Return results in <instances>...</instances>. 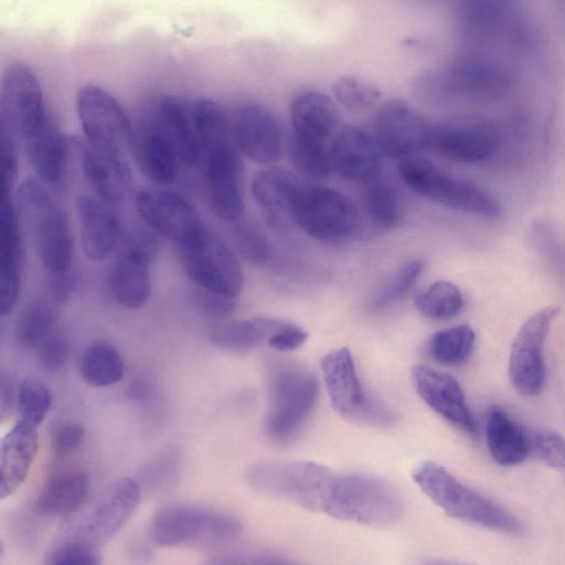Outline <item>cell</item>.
<instances>
[{"mask_svg": "<svg viewBox=\"0 0 565 565\" xmlns=\"http://www.w3.org/2000/svg\"><path fill=\"white\" fill-rule=\"evenodd\" d=\"M486 435L491 457L502 466H514L524 461L532 448L522 427L499 408L490 412Z\"/></svg>", "mask_w": 565, "mask_h": 565, "instance_id": "obj_33", "label": "cell"}, {"mask_svg": "<svg viewBox=\"0 0 565 565\" xmlns=\"http://www.w3.org/2000/svg\"><path fill=\"white\" fill-rule=\"evenodd\" d=\"M232 559L225 563H238V564H289L291 563L284 555H280L271 551H252L245 553L233 554Z\"/></svg>", "mask_w": 565, "mask_h": 565, "instance_id": "obj_53", "label": "cell"}, {"mask_svg": "<svg viewBox=\"0 0 565 565\" xmlns=\"http://www.w3.org/2000/svg\"><path fill=\"white\" fill-rule=\"evenodd\" d=\"M558 313V306L537 310L522 324L512 342L509 377L515 391L524 396H535L544 386V345Z\"/></svg>", "mask_w": 565, "mask_h": 565, "instance_id": "obj_14", "label": "cell"}, {"mask_svg": "<svg viewBox=\"0 0 565 565\" xmlns=\"http://www.w3.org/2000/svg\"><path fill=\"white\" fill-rule=\"evenodd\" d=\"M418 488L447 515L504 533H519V520L478 494L441 465L426 460L413 471Z\"/></svg>", "mask_w": 565, "mask_h": 565, "instance_id": "obj_4", "label": "cell"}, {"mask_svg": "<svg viewBox=\"0 0 565 565\" xmlns=\"http://www.w3.org/2000/svg\"><path fill=\"white\" fill-rule=\"evenodd\" d=\"M38 427L20 418L0 445V498L12 495L25 481L39 447Z\"/></svg>", "mask_w": 565, "mask_h": 565, "instance_id": "obj_24", "label": "cell"}, {"mask_svg": "<svg viewBox=\"0 0 565 565\" xmlns=\"http://www.w3.org/2000/svg\"><path fill=\"white\" fill-rule=\"evenodd\" d=\"M67 142L50 116L25 140L29 160L39 179L46 184L61 181L64 171Z\"/></svg>", "mask_w": 565, "mask_h": 565, "instance_id": "obj_30", "label": "cell"}, {"mask_svg": "<svg viewBox=\"0 0 565 565\" xmlns=\"http://www.w3.org/2000/svg\"><path fill=\"white\" fill-rule=\"evenodd\" d=\"M424 267L422 259L406 262L373 296L370 307L376 311L383 310L402 300L416 284Z\"/></svg>", "mask_w": 565, "mask_h": 565, "instance_id": "obj_41", "label": "cell"}, {"mask_svg": "<svg viewBox=\"0 0 565 565\" xmlns=\"http://www.w3.org/2000/svg\"><path fill=\"white\" fill-rule=\"evenodd\" d=\"M199 308L207 316L213 318H223L234 311L235 303L233 298L225 297L202 289L196 294Z\"/></svg>", "mask_w": 565, "mask_h": 565, "instance_id": "obj_50", "label": "cell"}, {"mask_svg": "<svg viewBox=\"0 0 565 565\" xmlns=\"http://www.w3.org/2000/svg\"><path fill=\"white\" fill-rule=\"evenodd\" d=\"M14 384L10 374L1 371L0 374V415L3 419L10 416L14 407Z\"/></svg>", "mask_w": 565, "mask_h": 565, "instance_id": "obj_54", "label": "cell"}, {"mask_svg": "<svg viewBox=\"0 0 565 565\" xmlns=\"http://www.w3.org/2000/svg\"><path fill=\"white\" fill-rule=\"evenodd\" d=\"M318 393L319 383L311 371L294 363L274 365L265 418L268 435L279 441L294 437L311 414Z\"/></svg>", "mask_w": 565, "mask_h": 565, "instance_id": "obj_6", "label": "cell"}, {"mask_svg": "<svg viewBox=\"0 0 565 565\" xmlns=\"http://www.w3.org/2000/svg\"><path fill=\"white\" fill-rule=\"evenodd\" d=\"M18 207L49 275L72 268L73 238L67 215L44 182L28 178L18 189Z\"/></svg>", "mask_w": 565, "mask_h": 565, "instance_id": "obj_3", "label": "cell"}, {"mask_svg": "<svg viewBox=\"0 0 565 565\" xmlns=\"http://www.w3.org/2000/svg\"><path fill=\"white\" fill-rule=\"evenodd\" d=\"M290 322L269 318L232 320L215 324L211 342L228 351H247L268 343L269 339Z\"/></svg>", "mask_w": 565, "mask_h": 565, "instance_id": "obj_34", "label": "cell"}, {"mask_svg": "<svg viewBox=\"0 0 565 565\" xmlns=\"http://www.w3.org/2000/svg\"><path fill=\"white\" fill-rule=\"evenodd\" d=\"M81 241L85 255L100 262L114 252L120 227L117 217L107 203L97 195L81 194L76 199Z\"/></svg>", "mask_w": 565, "mask_h": 565, "instance_id": "obj_26", "label": "cell"}, {"mask_svg": "<svg viewBox=\"0 0 565 565\" xmlns=\"http://www.w3.org/2000/svg\"><path fill=\"white\" fill-rule=\"evenodd\" d=\"M331 146L294 132L288 140L291 162L299 172L312 179H326L334 171Z\"/></svg>", "mask_w": 565, "mask_h": 565, "instance_id": "obj_36", "label": "cell"}, {"mask_svg": "<svg viewBox=\"0 0 565 565\" xmlns=\"http://www.w3.org/2000/svg\"><path fill=\"white\" fill-rule=\"evenodd\" d=\"M398 174L415 193L444 206L487 218L502 213L501 204L488 191L445 172L426 158L401 159Z\"/></svg>", "mask_w": 565, "mask_h": 565, "instance_id": "obj_5", "label": "cell"}, {"mask_svg": "<svg viewBox=\"0 0 565 565\" xmlns=\"http://www.w3.org/2000/svg\"><path fill=\"white\" fill-rule=\"evenodd\" d=\"M332 90L344 108L355 113L370 109L381 98V90L375 85L353 75L338 78Z\"/></svg>", "mask_w": 565, "mask_h": 565, "instance_id": "obj_42", "label": "cell"}, {"mask_svg": "<svg viewBox=\"0 0 565 565\" xmlns=\"http://www.w3.org/2000/svg\"><path fill=\"white\" fill-rule=\"evenodd\" d=\"M531 447L544 463L558 470L565 477V439L559 434L540 433L531 441Z\"/></svg>", "mask_w": 565, "mask_h": 565, "instance_id": "obj_47", "label": "cell"}, {"mask_svg": "<svg viewBox=\"0 0 565 565\" xmlns=\"http://www.w3.org/2000/svg\"><path fill=\"white\" fill-rule=\"evenodd\" d=\"M308 333L295 326L289 323L278 332H276L268 341V345L280 352L294 351L302 347L308 340Z\"/></svg>", "mask_w": 565, "mask_h": 565, "instance_id": "obj_51", "label": "cell"}, {"mask_svg": "<svg viewBox=\"0 0 565 565\" xmlns=\"http://www.w3.org/2000/svg\"><path fill=\"white\" fill-rule=\"evenodd\" d=\"M242 532L233 515L190 504H172L152 519L150 535L162 546L182 544H222L235 540Z\"/></svg>", "mask_w": 565, "mask_h": 565, "instance_id": "obj_8", "label": "cell"}, {"mask_svg": "<svg viewBox=\"0 0 565 565\" xmlns=\"http://www.w3.org/2000/svg\"><path fill=\"white\" fill-rule=\"evenodd\" d=\"M85 429L82 424L73 420L56 425L51 434L52 449L57 455H66L76 450L83 443Z\"/></svg>", "mask_w": 565, "mask_h": 565, "instance_id": "obj_48", "label": "cell"}, {"mask_svg": "<svg viewBox=\"0 0 565 565\" xmlns=\"http://www.w3.org/2000/svg\"><path fill=\"white\" fill-rule=\"evenodd\" d=\"M431 126L405 99L386 102L374 121V140L382 154L390 158L416 156L429 147Z\"/></svg>", "mask_w": 565, "mask_h": 565, "instance_id": "obj_16", "label": "cell"}, {"mask_svg": "<svg viewBox=\"0 0 565 565\" xmlns=\"http://www.w3.org/2000/svg\"><path fill=\"white\" fill-rule=\"evenodd\" d=\"M55 321L56 315L50 305L43 301L32 303L19 320V342L26 348L39 347L54 333Z\"/></svg>", "mask_w": 565, "mask_h": 565, "instance_id": "obj_40", "label": "cell"}, {"mask_svg": "<svg viewBox=\"0 0 565 565\" xmlns=\"http://www.w3.org/2000/svg\"><path fill=\"white\" fill-rule=\"evenodd\" d=\"M89 489L88 475L82 470L63 472L53 477L36 497L33 510L45 518L62 516L75 511L85 500Z\"/></svg>", "mask_w": 565, "mask_h": 565, "instance_id": "obj_31", "label": "cell"}, {"mask_svg": "<svg viewBox=\"0 0 565 565\" xmlns=\"http://www.w3.org/2000/svg\"><path fill=\"white\" fill-rule=\"evenodd\" d=\"M12 182L2 180L0 202V313H11L19 299L23 271V239L12 198Z\"/></svg>", "mask_w": 565, "mask_h": 565, "instance_id": "obj_18", "label": "cell"}, {"mask_svg": "<svg viewBox=\"0 0 565 565\" xmlns=\"http://www.w3.org/2000/svg\"><path fill=\"white\" fill-rule=\"evenodd\" d=\"M364 185V201L371 220L379 226L391 227L401 218V200L394 185L382 172Z\"/></svg>", "mask_w": 565, "mask_h": 565, "instance_id": "obj_37", "label": "cell"}, {"mask_svg": "<svg viewBox=\"0 0 565 565\" xmlns=\"http://www.w3.org/2000/svg\"><path fill=\"white\" fill-rule=\"evenodd\" d=\"M292 132L307 139L326 141L338 126V111L330 97L319 90H303L290 104Z\"/></svg>", "mask_w": 565, "mask_h": 565, "instance_id": "obj_27", "label": "cell"}, {"mask_svg": "<svg viewBox=\"0 0 565 565\" xmlns=\"http://www.w3.org/2000/svg\"><path fill=\"white\" fill-rule=\"evenodd\" d=\"M79 372L82 379L89 385L103 387L120 381L125 364L116 348L97 342L89 345L82 355Z\"/></svg>", "mask_w": 565, "mask_h": 565, "instance_id": "obj_35", "label": "cell"}, {"mask_svg": "<svg viewBox=\"0 0 565 565\" xmlns=\"http://www.w3.org/2000/svg\"><path fill=\"white\" fill-rule=\"evenodd\" d=\"M157 250V241L147 231L132 232L124 250L113 264L108 286L114 299L128 309L143 307L151 295L149 266Z\"/></svg>", "mask_w": 565, "mask_h": 565, "instance_id": "obj_15", "label": "cell"}, {"mask_svg": "<svg viewBox=\"0 0 565 565\" xmlns=\"http://www.w3.org/2000/svg\"><path fill=\"white\" fill-rule=\"evenodd\" d=\"M39 361L49 371L61 369L67 359V344L65 340L56 334H51L39 347Z\"/></svg>", "mask_w": 565, "mask_h": 565, "instance_id": "obj_49", "label": "cell"}, {"mask_svg": "<svg viewBox=\"0 0 565 565\" xmlns=\"http://www.w3.org/2000/svg\"><path fill=\"white\" fill-rule=\"evenodd\" d=\"M412 376L417 394L435 413L461 430L476 434L477 423L452 375L418 364L413 367Z\"/></svg>", "mask_w": 565, "mask_h": 565, "instance_id": "obj_21", "label": "cell"}, {"mask_svg": "<svg viewBox=\"0 0 565 565\" xmlns=\"http://www.w3.org/2000/svg\"><path fill=\"white\" fill-rule=\"evenodd\" d=\"M233 238L238 253L254 265H263L271 255V246L263 231L249 221H237Z\"/></svg>", "mask_w": 565, "mask_h": 565, "instance_id": "obj_45", "label": "cell"}, {"mask_svg": "<svg viewBox=\"0 0 565 565\" xmlns=\"http://www.w3.org/2000/svg\"><path fill=\"white\" fill-rule=\"evenodd\" d=\"M140 497L138 482L130 478L118 480L77 530L75 540L96 545L110 539L134 514Z\"/></svg>", "mask_w": 565, "mask_h": 565, "instance_id": "obj_22", "label": "cell"}, {"mask_svg": "<svg viewBox=\"0 0 565 565\" xmlns=\"http://www.w3.org/2000/svg\"><path fill=\"white\" fill-rule=\"evenodd\" d=\"M247 478L260 493L341 521L387 526L404 512L399 492L374 475L339 472L311 461H263Z\"/></svg>", "mask_w": 565, "mask_h": 565, "instance_id": "obj_1", "label": "cell"}, {"mask_svg": "<svg viewBox=\"0 0 565 565\" xmlns=\"http://www.w3.org/2000/svg\"><path fill=\"white\" fill-rule=\"evenodd\" d=\"M177 248L185 273L201 289L230 298L241 292L244 275L236 256L205 225Z\"/></svg>", "mask_w": 565, "mask_h": 565, "instance_id": "obj_10", "label": "cell"}, {"mask_svg": "<svg viewBox=\"0 0 565 565\" xmlns=\"http://www.w3.org/2000/svg\"><path fill=\"white\" fill-rule=\"evenodd\" d=\"M429 147L450 161L479 163L495 153L499 135L488 124L445 122L431 126Z\"/></svg>", "mask_w": 565, "mask_h": 565, "instance_id": "obj_20", "label": "cell"}, {"mask_svg": "<svg viewBox=\"0 0 565 565\" xmlns=\"http://www.w3.org/2000/svg\"><path fill=\"white\" fill-rule=\"evenodd\" d=\"M156 119L168 137L179 159L186 166L200 163V147L194 126L191 104L177 96L160 99Z\"/></svg>", "mask_w": 565, "mask_h": 565, "instance_id": "obj_28", "label": "cell"}, {"mask_svg": "<svg viewBox=\"0 0 565 565\" xmlns=\"http://www.w3.org/2000/svg\"><path fill=\"white\" fill-rule=\"evenodd\" d=\"M291 222L319 241L341 239L354 232L359 211L343 193L301 181L294 198Z\"/></svg>", "mask_w": 565, "mask_h": 565, "instance_id": "obj_12", "label": "cell"}, {"mask_svg": "<svg viewBox=\"0 0 565 565\" xmlns=\"http://www.w3.org/2000/svg\"><path fill=\"white\" fill-rule=\"evenodd\" d=\"M49 276V289L54 300L58 302L66 301L76 285V276L73 269Z\"/></svg>", "mask_w": 565, "mask_h": 565, "instance_id": "obj_52", "label": "cell"}, {"mask_svg": "<svg viewBox=\"0 0 565 565\" xmlns=\"http://www.w3.org/2000/svg\"><path fill=\"white\" fill-rule=\"evenodd\" d=\"M417 310L431 320H446L455 317L463 306L460 289L452 282L438 280L418 292L415 297Z\"/></svg>", "mask_w": 565, "mask_h": 565, "instance_id": "obj_38", "label": "cell"}, {"mask_svg": "<svg viewBox=\"0 0 565 565\" xmlns=\"http://www.w3.org/2000/svg\"><path fill=\"white\" fill-rule=\"evenodd\" d=\"M49 117L32 70L21 63L9 65L1 79L0 127L25 141Z\"/></svg>", "mask_w": 565, "mask_h": 565, "instance_id": "obj_13", "label": "cell"}, {"mask_svg": "<svg viewBox=\"0 0 565 565\" xmlns=\"http://www.w3.org/2000/svg\"><path fill=\"white\" fill-rule=\"evenodd\" d=\"M301 181L282 168L266 169L254 177L252 193L268 223L278 226L291 221V206Z\"/></svg>", "mask_w": 565, "mask_h": 565, "instance_id": "obj_29", "label": "cell"}, {"mask_svg": "<svg viewBox=\"0 0 565 565\" xmlns=\"http://www.w3.org/2000/svg\"><path fill=\"white\" fill-rule=\"evenodd\" d=\"M136 206L145 223L177 246L204 226L194 206L172 191H140Z\"/></svg>", "mask_w": 565, "mask_h": 565, "instance_id": "obj_19", "label": "cell"}, {"mask_svg": "<svg viewBox=\"0 0 565 565\" xmlns=\"http://www.w3.org/2000/svg\"><path fill=\"white\" fill-rule=\"evenodd\" d=\"M320 367L331 406L340 416L373 426H388L396 422L391 408L364 391L349 349L330 351L321 359Z\"/></svg>", "mask_w": 565, "mask_h": 565, "instance_id": "obj_11", "label": "cell"}, {"mask_svg": "<svg viewBox=\"0 0 565 565\" xmlns=\"http://www.w3.org/2000/svg\"><path fill=\"white\" fill-rule=\"evenodd\" d=\"M233 141L242 156L257 163H274L280 157L281 137L274 115L263 105H239L230 120Z\"/></svg>", "mask_w": 565, "mask_h": 565, "instance_id": "obj_17", "label": "cell"}, {"mask_svg": "<svg viewBox=\"0 0 565 565\" xmlns=\"http://www.w3.org/2000/svg\"><path fill=\"white\" fill-rule=\"evenodd\" d=\"M76 109L86 143L106 158L127 161L134 141L132 129L117 99L102 87L89 84L78 90Z\"/></svg>", "mask_w": 565, "mask_h": 565, "instance_id": "obj_9", "label": "cell"}, {"mask_svg": "<svg viewBox=\"0 0 565 565\" xmlns=\"http://www.w3.org/2000/svg\"><path fill=\"white\" fill-rule=\"evenodd\" d=\"M17 401L20 418L40 426L51 408L52 395L43 382L34 377H26L18 388Z\"/></svg>", "mask_w": 565, "mask_h": 565, "instance_id": "obj_44", "label": "cell"}, {"mask_svg": "<svg viewBox=\"0 0 565 565\" xmlns=\"http://www.w3.org/2000/svg\"><path fill=\"white\" fill-rule=\"evenodd\" d=\"M47 563L51 565H98L102 559L95 545L74 539L56 547L49 556Z\"/></svg>", "mask_w": 565, "mask_h": 565, "instance_id": "obj_46", "label": "cell"}, {"mask_svg": "<svg viewBox=\"0 0 565 565\" xmlns=\"http://www.w3.org/2000/svg\"><path fill=\"white\" fill-rule=\"evenodd\" d=\"M510 0H465L462 20L473 33H488L503 22Z\"/></svg>", "mask_w": 565, "mask_h": 565, "instance_id": "obj_43", "label": "cell"}, {"mask_svg": "<svg viewBox=\"0 0 565 565\" xmlns=\"http://www.w3.org/2000/svg\"><path fill=\"white\" fill-rule=\"evenodd\" d=\"M509 82L495 65L465 57L436 71L419 74L414 81L415 94L431 104L457 98H489L502 95Z\"/></svg>", "mask_w": 565, "mask_h": 565, "instance_id": "obj_7", "label": "cell"}, {"mask_svg": "<svg viewBox=\"0 0 565 565\" xmlns=\"http://www.w3.org/2000/svg\"><path fill=\"white\" fill-rule=\"evenodd\" d=\"M135 152L140 170L150 181L164 185L174 180L179 157L157 122L139 135Z\"/></svg>", "mask_w": 565, "mask_h": 565, "instance_id": "obj_32", "label": "cell"}, {"mask_svg": "<svg viewBox=\"0 0 565 565\" xmlns=\"http://www.w3.org/2000/svg\"><path fill=\"white\" fill-rule=\"evenodd\" d=\"M334 171L349 181L366 183L381 171V151L374 137L359 127L347 126L332 141Z\"/></svg>", "mask_w": 565, "mask_h": 565, "instance_id": "obj_23", "label": "cell"}, {"mask_svg": "<svg viewBox=\"0 0 565 565\" xmlns=\"http://www.w3.org/2000/svg\"><path fill=\"white\" fill-rule=\"evenodd\" d=\"M71 141L83 175L96 195L109 206L120 204L127 198L131 182L128 162L97 153L84 139L73 138Z\"/></svg>", "mask_w": 565, "mask_h": 565, "instance_id": "obj_25", "label": "cell"}, {"mask_svg": "<svg viewBox=\"0 0 565 565\" xmlns=\"http://www.w3.org/2000/svg\"><path fill=\"white\" fill-rule=\"evenodd\" d=\"M475 339L470 326H455L436 332L429 340V351L436 361L446 365H457L470 356Z\"/></svg>", "mask_w": 565, "mask_h": 565, "instance_id": "obj_39", "label": "cell"}, {"mask_svg": "<svg viewBox=\"0 0 565 565\" xmlns=\"http://www.w3.org/2000/svg\"><path fill=\"white\" fill-rule=\"evenodd\" d=\"M203 166L204 188L211 211L222 221L235 223L245 211L242 163L224 108L211 99L191 104Z\"/></svg>", "mask_w": 565, "mask_h": 565, "instance_id": "obj_2", "label": "cell"}]
</instances>
